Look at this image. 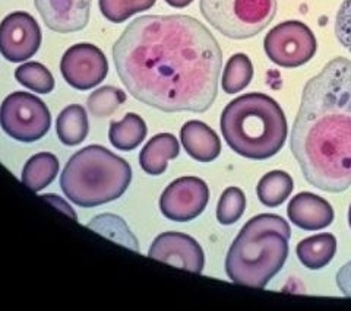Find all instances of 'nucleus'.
Listing matches in <instances>:
<instances>
[{
	"label": "nucleus",
	"instance_id": "obj_31",
	"mask_svg": "<svg viewBox=\"0 0 351 311\" xmlns=\"http://www.w3.org/2000/svg\"><path fill=\"white\" fill-rule=\"evenodd\" d=\"M193 0H166V3L170 5L171 8L176 9H183V8H188Z\"/></svg>",
	"mask_w": 351,
	"mask_h": 311
},
{
	"label": "nucleus",
	"instance_id": "obj_11",
	"mask_svg": "<svg viewBox=\"0 0 351 311\" xmlns=\"http://www.w3.org/2000/svg\"><path fill=\"white\" fill-rule=\"evenodd\" d=\"M43 34L36 18L24 10L9 14L0 22V54L8 62L31 59L41 47Z\"/></svg>",
	"mask_w": 351,
	"mask_h": 311
},
{
	"label": "nucleus",
	"instance_id": "obj_27",
	"mask_svg": "<svg viewBox=\"0 0 351 311\" xmlns=\"http://www.w3.org/2000/svg\"><path fill=\"white\" fill-rule=\"evenodd\" d=\"M246 209V196L239 187H228L223 192L217 205V219L219 224L232 225L241 218Z\"/></svg>",
	"mask_w": 351,
	"mask_h": 311
},
{
	"label": "nucleus",
	"instance_id": "obj_30",
	"mask_svg": "<svg viewBox=\"0 0 351 311\" xmlns=\"http://www.w3.org/2000/svg\"><path fill=\"white\" fill-rule=\"evenodd\" d=\"M44 201L49 202L50 205H53V208H58L60 212H63L64 215L71 216L72 219H78V216H76V212L73 210V208L64 201V199H62L59 195H51V193H47V195H43L41 196Z\"/></svg>",
	"mask_w": 351,
	"mask_h": 311
},
{
	"label": "nucleus",
	"instance_id": "obj_23",
	"mask_svg": "<svg viewBox=\"0 0 351 311\" xmlns=\"http://www.w3.org/2000/svg\"><path fill=\"white\" fill-rule=\"evenodd\" d=\"M254 77V64L243 53H237L228 59L224 72L221 85L226 94H237L249 86Z\"/></svg>",
	"mask_w": 351,
	"mask_h": 311
},
{
	"label": "nucleus",
	"instance_id": "obj_16",
	"mask_svg": "<svg viewBox=\"0 0 351 311\" xmlns=\"http://www.w3.org/2000/svg\"><path fill=\"white\" fill-rule=\"evenodd\" d=\"M179 140L171 133H158L141 151L139 164L147 174L160 175L167 170L169 161L179 157Z\"/></svg>",
	"mask_w": 351,
	"mask_h": 311
},
{
	"label": "nucleus",
	"instance_id": "obj_32",
	"mask_svg": "<svg viewBox=\"0 0 351 311\" xmlns=\"http://www.w3.org/2000/svg\"><path fill=\"white\" fill-rule=\"evenodd\" d=\"M348 225L351 228V205H350V210H348Z\"/></svg>",
	"mask_w": 351,
	"mask_h": 311
},
{
	"label": "nucleus",
	"instance_id": "obj_28",
	"mask_svg": "<svg viewBox=\"0 0 351 311\" xmlns=\"http://www.w3.org/2000/svg\"><path fill=\"white\" fill-rule=\"evenodd\" d=\"M335 36L348 51H351V0H344L339 6L335 21Z\"/></svg>",
	"mask_w": 351,
	"mask_h": 311
},
{
	"label": "nucleus",
	"instance_id": "obj_15",
	"mask_svg": "<svg viewBox=\"0 0 351 311\" xmlns=\"http://www.w3.org/2000/svg\"><path fill=\"white\" fill-rule=\"evenodd\" d=\"M180 140L189 157L199 162H211L221 152L217 133L199 120H191L180 129Z\"/></svg>",
	"mask_w": 351,
	"mask_h": 311
},
{
	"label": "nucleus",
	"instance_id": "obj_25",
	"mask_svg": "<svg viewBox=\"0 0 351 311\" xmlns=\"http://www.w3.org/2000/svg\"><path fill=\"white\" fill-rule=\"evenodd\" d=\"M156 2L157 0H98V6L107 21L122 24L135 14L151 9Z\"/></svg>",
	"mask_w": 351,
	"mask_h": 311
},
{
	"label": "nucleus",
	"instance_id": "obj_2",
	"mask_svg": "<svg viewBox=\"0 0 351 311\" xmlns=\"http://www.w3.org/2000/svg\"><path fill=\"white\" fill-rule=\"evenodd\" d=\"M290 145L309 184L329 193L351 186V60L332 59L304 85Z\"/></svg>",
	"mask_w": 351,
	"mask_h": 311
},
{
	"label": "nucleus",
	"instance_id": "obj_7",
	"mask_svg": "<svg viewBox=\"0 0 351 311\" xmlns=\"http://www.w3.org/2000/svg\"><path fill=\"white\" fill-rule=\"evenodd\" d=\"M0 126L18 142L32 143L47 135L51 116L46 103L25 91L9 94L0 105Z\"/></svg>",
	"mask_w": 351,
	"mask_h": 311
},
{
	"label": "nucleus",
	"instance_id": "obj_13",
	"mask_svg": "<svg viewBox=\"0 0 351 311\" xmlns=\"http://www.w3.org/2000/svg\"><path fill=\"white\" fill-rule=\"evenodd\" d=\"M93 0H34L46 27L59 34L84 29L90 22Z\"/></svg>",
	"mask_w": 351,
	"mask_h": 311
},
{
	"label": "nucleus",
	"instance_id": "obj_17",
	"mask_svg": "<svg viewBox=\"0 0 351 311\" xmlns=\"http://www.w3.org/2000/svg\"><path fill=\"white\" fill-rule=\"evenodd\" d=\"M335 251L337 238L329 232H322V234L304 238L295 247L300 263L312 271H319L331 263Z\"/></svg>",
	"mask_w": 351,
	"mask_h": 311
},
{
	"label": "nucleus",
	"instance_id": "obj_1",
	"mask_svg": "<svg viewBox=\"0 0 351 311\" xmlns=\"http://www.w3.org/2000/svg\"><path fill=\"white\" fill-rule=\"evenodd\" d=\"M129 94L164 113H205L218 94L223 51L202 22L188 15H145L113 46Z\"/></svg>",
	"mask_w": 351,
	"mask_h": 311
},
{
	"label": "nucleus",
	"instance_id": "obj_8",
	"mask_svg": "<svg viewBox=\"0 0 351 311\" xmlns=\"http://www.w3.org/2000/svg\"><path fill=\"white\" fill-rule=\"evenodd\" d=\"M263 49L272 63L281 68H300L317 50L312 29L300 21H285L274 27L263 40Z\"/></svg>",
	"mask_w": 351,
	"mask_h": 311
},
{
	"label": "nucleus",
	"instance_id": "obj_12",
	"mask_svg": "<svg viewBox=\"0 0 351 311\" xmlns=\"http://www.w3.org/2000/svg\"><path fill=\"white\" fill-rule=\"evenodd\" d=\"M148 256L192 273H202L205 266V254L199 242L183 232H162L151 244Z\"/></svg>",
	"mask_w": 351,
	"mask_h": 311
},
{
	"label": "nucleus",
	"instance_id": "obj_4",
	"mask_svg": "<svg viewBox=\"0 0 351 311\" xmlns=\"http://www.w3.org/2000/svg\"><path fill=\"white\" fill-rule=\"evenodd\" d=\"M227 145L240 157L263 161L278 153L287 139V119L269 95L250 92L230 101L219 120Z\"/></svg>",
	"mask_w": 351,
	"mask_h": 311
},
{
	"label": "nucleus",
	"instance_id": "obj_24",
	"mask_svg": "<svg viewBox=\"0 0 351 311\" xmlns=\"http://www.w3.org/2000/svg\"><path fill=\"white\" fill-rule=\"evenodd\" d=\"M15 79L37 94H50L54 90V77L46 66L38 62L21 64L15 71Z\"/></svg>",
	"mask_w": 351,
	"mask_h": 311
},
{
	"label": "nucleus",
	"instance_id": "obj_5",
	"mask_svg": "<svg viewBox=\"0 0 351 311\" xmlns=\"http://www.w3.org/2000/svg\"><path fill=\"white\" fill-rule=\"evenodd\" d=\"M132 182L126 160L100 145L73 153L60 175L64 196L81 208H95L122 197Z\"/></svg>",
	"mask_w": 351,
	"mask_h": 311
},
{
	"label": "nucleus",
	"instance_id": "obj_29",
	"mask_svg": "<svg viewBox=\"0 0 351 311\" xmlns=\"http://www.w3.org/2000/svg\"><path fill=\"white\" fill-rule=\"evenodd\" d=\"M337 285L346 297H351V260L347 262L337 273Z\"/></svg>",
	"mask_w": 351,
	"mask_h": 311
},
{
	"label": "nucleus",
	"instance_id": "obj_10",
	"mask_svg": "<svg viewBox=\"0 0 351 311\" xmlns=\"http://www.w3.org/2000/svg\"><path fill=\"white\" fill-rule=\"evenodd\" d=\"M210 201V188L199 177H180L170 183L160 197L161 214L176 222L199 216Z\"/></svg>",
	"mask_w": 351,
	"mask_h": 311
},
{
	"label": "nucleus",
	"instance_id": "obj_9",
	"mask_svg": "<svg viewBox=\"0 0 351 311\" xmlns=\"http://www.w3.org/2000/svg\"><path fill=\"white\" fill-rule=\"evenodd\" d=\"M60 73L66 84L78 91L93 90L108 73V62L100 47L90 42H78L64 51Z\"/></svg>",
	"mask_w": 351,
	"mask_h": 311
},
{
	"label": "nucleus",
	"instance_id": "obj_20",
	"mask_svg": "<svg viewBox=\"0 0 351 311\" xmlns=\"http://www.w3.org/2000/svg\"><path fill=\"white\" fill-rule=\"evenodd\" d=\"M147 125L142 117L128 113L120 121H112L108 129V139L120 151H134L147 138Z\"/></svg>",
	"mask_w": 351,
	"mask_h": 311
},
{
	"label": "nucleus",
	"instance_id": "obj_21",
	"mask_svg": "<svg viewBox=\"0 0 351 311\" xmlns=\"http://www.w3.org/2000/svg\"><path fill=\"white\" fill-rule=\"evenodd\" d=\"M86 227L104 236L106 238L112 240L120 246H125L134 251H139V242L134 232L130 231L126 222L114 215V214H101L93 218L91 222H88Z\"/></svg>",
	"mask_w": 351,
	"mask_h": 311
},
{
	"label": "nucleus",
	"instance_id": "obj_22",
	"mask_svg": "<svg viewBox=\"0 0 351 311\" xmlns=\"http://www.w3.org/2000/svg\"><path fill=\"white\" fill-rule=\"evenodd\" d=\"M294 183L289 173L271 171L261 179L256 187V193L262 205L268 208H277L287 201L293 193Z\"/></svg>",
	"mask_w": 351,
	"mask_h": 311
},
{
	"label": "nucleus",
	"instance_id": "obj_26",
	"mask_svg": "<svg viewBox=\"0 0 351 311\" xmlns=\"http://www.w3.org/2000/svg\"><path fill=\"white\" fill-rule=\"evenodd\" d=\"M126 94L120 88L106 85L98 88L90 97H88V110L95 117H108L112 116L114 111L125 104Z\"/></svg>",
	"mask_w": 351,
	"mask_h": 311
},
{
	"label": "nucleus",
	"instance_id": "obj_3",
	"mask_svg": "<svg viewBox=\"0 0 351 311\" xmlns=\"http://www.w3.org/2000/svg\"><path fill=\"white\" fill-rule=\"evenodd\" d=\"M291 228L284 218L261 214L249 219L226 258V273L234 284L265 288L287 260Z\"/></svg>",
	"mask_w": 351,
	"mask_h": 311
},
{
	"label": "nucleus",
	"instance_id": "obj_6",
	"mask_svg": "<svg viewBox=\"0 0 351 311\" xmlns=\"http://www.w3.org/2000/svg\"><path fill=\"white\" fill-rule=\"evenodd\" d=\"M205 21L219 34L246 40L265 29L277 14V0H199Z\"/></svg>",
	"mask_w": 351,
	"mask_h": 311
},
{
	"label": "nucleus",
	"instance_id": "obj_18",
	"mask_svg": "<svg viewBox=\"0 0 351 311\" xmlns=\"http://www.w3.org/2000/svg\"><path fill=\"white\" fill-rule=\"evenodd\" d=\"M90 132L86 111L80 104H71L60 111L56 120V133L66 147H76L82 143Z\"/></svg>",
	"mask_w": 351,
	"mask_h": 311
},
{
	"label": "nucleus",
	"instance_id": "obj_19",
	"mask_svg": "<svg viewBox=\"0 0 351 311\" xmlns=\"http://www.w3.org/2000/svg\"><path fill=\"white\" fill-rule=\"evenodd\" d=\"M59 173V160L50 152H40L31 157L22 170L21 179L32 192H41L50 186Z\"/></svg>",
	"mask_w": 351,
	"mask_h": 311
},
{
	"label": "nucleus",
	"instance_id": "obj_14",
	"mask_svg": "<svg viewBox=\"0 0 351 311\" xmlns=\"http://www.w3.org/2000/svg\"><path fill=\"white\" fill-rule=\"evenodd\" d=\"M287 215L295 227L304 231H319L332 224L334 209L324 197L303 192L291 199Z\"/></svg>",
	"mask_w": 351,
	"mask_h": 311
}]
</instances>
